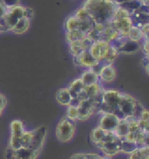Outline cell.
Wrapping results in <instances>:
<instances>
[{
    "instance_id": "6da1fadb",
    "label": "cell",
    "mask_w": 149,
    "mask_h": 159,
    "mask_svg": "<svg viewBox=\"0 0 149 159\" xmlns=\"http://www.w3.org/2000/svg\"><path fill=\"white\" fill-rule=\"evenodd\" d=\"M83 6L95 24H107L112 21L118 7L114 0H85Z\"/></svg>"
},
{
    "instance_id": "7a4b0ae2",
    "label": "cell",
    "mask_w": 149,
    "mask_h": 159,
    "mask_svg": "<svg viewBox=\"0 0 149 159\" xmlns=\"http://www.w3.org/2000/svg\"><path fill=\"white\" fill-rule=\"evenodd\" d=\"M120 93L121 92L115 89H104L103 93L102 103L98 108V113H114L117 115Z\"/></svg>"
},
{
    "instance_id": "3957f363",
    "label": "cell",
    "mask_w": 149,
    "mask_h": 159,
    "mask_svg": "<svg viewBox=\"0 0 149 159\" xmlns=\"http://www.w3.org/2000/svg\"><path fill=\"white\" fill-rule=\"evenodd\" d=\"M76 130L75 121H72L68 117H62L56 126V137L61 143H68L73 139Z\"/></svg>"
},
{
    "instance_id": "277c9868",
    "label": "cell",
    "mask_w": 149,
    "mask_h": 159,
    "mask_svg": "<svg viewBox=\"0 0 149 159\" xmlns=\"http://www.w3.org/2000/svg\"><path fill=\"white\" fill-rule=\"evenodd\" d=\"M24 13H25L24 5H16L7 9V12L4 17V19H1L7 32H12L16 24L18 23L19 19L24 17Z\"/></svg>"
},
{
    "instance_id": "5b68a950",
    "label": "cell",
    "mask_w": 149,
    "mask_h": 159,
    "mask_svg": "<svg viewBox=\"0 0 149 159\" xmlns=\"http://www.w3.org/2000/svg\"><path fill=\"white\" fill-rule=\"evenodd\" d=\"M136 99L127 93H120V98L118 105L117 116L119 118L132 116Z\"/></svg>"
},
{
    "instance_id": "8992f818",
    "label": "cell",
    "mask_w": 149,
    "mask_h": 159,
    "mask_svg": "<svg viewBox=\"0 0 149 159\" xmlns=\"http://www.w3.org/2000/svg\"><path fill=\"white\" fill-rule=\"evenodd\" d=\"M41 150L33 147H22L18 150L7 148L5 150L6 159H37Z\"/></svg>"
},
{
    "instance_id": "52a82bcc",
    "label": "cell",
    "mask_w": 149,
    "mask_h": 159,
    "mask_svg": "<svg viewBox=\"0 0 149 159\" xmlns=\"http://www.w3.org/2000/svg\"><path fill=\"white\" fill-rule=\"evenodd\" d=\"M120 118L114 113H103L98 122V126L107 132H114Z\"/></svg>"
},
{
    "instance_id": "ba28073f",
    "label": "cell",
    "mask_w": 149,
    "mask_h": 159,
    "mask_svg": "<svg viewBox=\"0 0 149 159\" xmlns=\"http://www.w3.org/2000/svg\"><path fill=\"white\" fill-rule=\"evenodd\" d=\"M79 121H86L89 117L98 111V105L91 99H87L80 102L77 104Z\"/></svg>"
},
{
    "instance_id": "9c48e42d",
    "label": "cell",
    "mask_w": 149,
    "mask_h": 159,
    "mask_svg": "<svg viewBox=\"0 0 149 159\" xmlns=\"http://www.w3.org/2000/svg\"><path fill=\"white\" fill-rule=\"evenodd\" d=\"M120 143H121V139L117 138L112 142L99 143V144L97 145V147L100 149L103 156H107V157H112L118 153H120Z\"/></svg>"
},
{
    "instance_id": "30bf717a",
    "label": "cell",
    "mask_w": 149,
    "mask_h": 159,
    "mask_svg": "<svg viewBox=\"0 0 149 159\" xmlns=\"http://www.w3.org/2000/svg\"><path fill=\"white\" fill-rule=\"evenodd\" d=\"M74 62L75 65L84 66L86 68H90L91 66L96 65L99 62L97 59H95L89 50H84L77 56H74Z\"/></svg>"
},
{
    "instance_id": "8fae6325",
    "label": "cell",
    "mask_w": 149,
    "mask_h": 159,
    "mask_svg": "<svg viewBox=\"0 0 149 159\" xmlns=\"http://www.w3.org/2000/svg\"><path fill=\"white\" fill-rule=\"evenodd\" d=\"M33 139L32 146L34 149H37L39 150H41L45 141L47 138V129L44 126H41L33 129Z\"/></svg>"
},
{
    "instance_id": "7c38bea8",
    "label": "cell",
    "mask_w": 149,
    "mask_h": 159,
    "mask_svg": "<svg viewBox=\"0 0 149 159\" xmlns=\"http://www.w3.org/2000/svg\"><path fill=\"white\" fill-rule=\"evenodd\" d=\"M112 22H113V25H114L115 28L117 29V31L119 33V36H123V37L127 36V33L130 31L131 27L133 25L131 17L112 20Z\"/></svg>"
},
{
    "instance_id": "4fadbf2b",
    "label": "cell",
    "mask_w": 149,
    "mask_h": 159,
    "mask_svg": "<svg viewBox=\"0 0 149 159\" xmlns=\"http://www.w3.org/2000/svg\"><path fill=\"white\" fill-rule=\"evenodd\" d=\"M116 76L117 72L115 66L112 63H109L103 66L102 70L99 75V80L105 83H110L116 79Z\"/></svg>"
},
{
    "instance_id": "5bb4252c",
    "label": "cell",
    "mask_w": 149,
    "mask_h": 159,
    "mask_svg": "<svg viewBox=\"0 0 149 159\" xmlns=\"http://www.w3.org/2000/svg\"><path fill=\"white\" fill-rule=\"evenodd\" d=\"M56 101L60 105L64 106V107H68L72 103L73 98H72L68 88H63V89H60L57 90Z\"/></svg>"
},
{
    "instance_id": "9a60e30c",
    "label": "cell",
    "mask_w": 149,
    "mask_h": 159,
    "mask_svg": "<svg viewBox=\"0 0 149 159\" xmlns=\"http://www.w3.org/2000/svg\"><path fill=\"white\" fill-rule=\"evenodd\" d=\"M130 132V129H129V123L128 121L126 119V117L125 118H120L119 122L117 126L116 130L114 131V133L116 134V136L120 138V139H125L126 136L128 135V133Z\"/></svg>"
},
{
    "instance_id": "2e32d148",
    "label": "cell",
    "mask_w": 149,
    "mask_h": 159,
    "mask_svg": "<svg viewBox=\"0 0 149 159\" xmlns=\"http://www.w3.org/2000/svg\"><path fill=\"white\" fill-rule=\"evenodd\" d=\"M84 84L81 78H75L74 80H72L69 85L68 89L70 90V93L72 96V98L75 99L81 91H83L84 89Z\"/></svg>"
},
{
    "instance_id": "e0dca14e",
    "label": "cell",
    "mask_w": 149,
    "mask_h": 159,
    "mask_svg": "<svg viewBox=\"0 0 149 159\" xmlns=\"http://www.w3.org/2000/svg\"><path fill=\"white\" fill-rule=\"evenodd\" d=\"M83 82H84V86H89V85L95 84L99 82V77L98 75H97L94 72L90 70L89 68H87L86 70L84 71V73L82 74L81 77H80Z\"/></svg>"
},
{
    "instance_id": "ac0fdd59",
    "label": "cell",
    "mask_w": 149,
    "mask_h": 159,
    "mask_svg": "<svg viewBox=\"0 0 149 159\" xmlns=\"http://www.w3.org/2000/svg\"><path fill=\"white\" fill-rule=\"evenodd\" d=\"M139 149V145L135 141L126 140L122 139L120 143V153H124L126 155H130L133 151Z\"/></svg>"
},
{
    "instance_id": "d6986e66",
    "label": "cell",
    "mask_w": 149,
    "mask_h": 159,
    "mask_svg": "<svg viewBox=\"0 0 149 159\" xmlns=\"http://www.w3.org/2000/svg\"><path fill=\"white\" fill-rule=\"evenodd\" d=\"M30 24H31V19H27L26 17L21 18L18 21V23L16 24V25L14 26L12 33L15 34H23V33H26L29 30Z\"/></svg>"
},
{
    "instance_id": "ffe728a7",
    "label": "cell",
    "mask_w": 149,
    "mask_h": 159,
    "mask_svg": "<svg viewBox=\"0 0 149 159\" xmlns=\"http://www.w3.org/2000/svg\"><path fill=\"white\" fill-rule=\"evenodd\" d=\"M103 88L102 87V85L100 83V81L98 82V83H95V84L92 85H89V86H85L84 87V91L87 94L89 99H92L97 96L99 93H101L103 90Z\"/></svg>"
},
{
    "instance_id": "44dd1931",
    "label": "cell",
    "mask_w": 149,
    "mask_h": 159,
    "mask_svg": "<svg viewBox=\"0 0 149 159\" xmlns=\"http://www.w3.org/2000/svg\"><path fill=\"white\" fill-rule=\"evenodd\" d=\"M65 36L66 41L68 42V44H70V43L74 42V41L84 39V38L87 36V34L80 30H74V31H70V32H66Z\"/></svg>"
},
{
    "instance_id": "7402d4cb",
    "label": "cell",
    "mask_w": 149,
    "mask_h": 159,
    "mask_svg": "<svg viewBox=\"0 0 149 159\" xmlns=\"http://www.w3.org/2000/svg\"><path fill=\"white\" fill-rule=\"evenodd\" d=\"M128 39H130L132 41H134V42H140L141 39H143L144 38V33L142 32V30L138 26L135 25H132L131 27L130 31L127 33V36Z\"/></svg>"
},
{
    "instance_id": "603a6c76",
    "label": "cell",
    "mask_w": 149,
    "mask_h": 159,
    "mask_svg": "<svg viewBox=\"0 0 149 159\" xmlns=\"http://www.w3.org/2000/svg\"><path fill=\"white\" fill-rule=\"evenodd\" d=\"M80 24H81V20L76 19L74 15H71V16H69L65 19L64 28H65L66 32H70V31H74V30H79Z\"/></svg>"
},
{
    "instance_id": "cb8c5ba5",
    "label": "cell",
    "mask_w": 149,
    "mask_h": 159,
    "mask_svg": "<svg viewBox=\"0 0 149 159\" xmlns=\"http://www.w3.org/2000/svg\"><path fill=\"white\" fill-rule=\"evenodd\" d=\"M105 133H106V131L102 129L99 126L96 127L90 132V140H91V142L93 143L94 144L97 146L98 143H100L102 142Z\"/></svg>"
},
{
    "instance_id": "d4e9b609",
    "label": "cell",
    "mask_w": 149,
    "mask_h": 159,
    "mask_svg": "<svg viewBox=\"0 0 149 159\" xmlns=\"http://www.w3.org/2000/svg\"><path fill=\"white\" fill-rule=\"evenodd\" d=\"M11 135L16 136H20L25 130L24 123L20 120H13L10 123Z\"/></svg>"
},
{
    "instance_id": "484cf974",
    "label": "cell",
    "mask_w": 149,
    "mask_h": 159,
    "mask_svg": "<svg viewBox=\"0 0 149 159\" xmlns=\"http://www.w3.org/2000/svg\"><path fill=\"white\" fill-rule=\"evenodd\" d=\"M139 49V42H134L132 41L130 39H126V43L124 44V46L120 48V50L118 52H124V53H133L135 52L138 51Z\"/></svg>"
},
{
    "instance_id": "4316f807",
    "label": "cell",
    "mask_w": 149,
    "mask_h": 159,
    "mask_svg": "<svg viewBox=\"0 0 149 159\" xmlns=\"http://www.w3.org/2000/svg\"><path fill=\"white\" fill-rule=\"evenodd\" d=\"M20 139V144L22 147H31L33 143V130H24Z\"/></svg>"
},
{
    "instance_id": "83f0119b",
    "label": "cell",
    "mask_w": 149,
    "mask_h": 159,
    "mask_svg": "<svg viewBox=\"0 0 149 159\" xmlns=\"http://www.w3.org/2000/svg\"><path fill=\"white\" fill-rule=\"evenodd\" d=\"M66 117H68L69 119L72 120V121H77L79 118V114H78V108L77 106L70 104L67 107V110H66Z\"/></svg>"
},
{
    "instance_id": "f1b7e54d",
    "label": "cell",
    "mask_w": 149,
    "mask_h": 159,
    "mask_svg": "<svg viewBox=\"0 0 149 159\" xmlns=\"http://www.w3.org/2000/svg\"><path fill=\"white\" fill-rule=\"evenodd\" d=\"M83 40V39H82ZM82 40H78V41H74V42L70 43L69 47H70V53L74 56H77L80 54L82 52L84 51V47L82 45Z\"/></svg>"
},
{
    "instance_id": "f546056e",
    "label": "cell",
    "mask_w": 149,
    "mask_h": 159,
    "mask_svg": "<svg viewBox=\"0 0 149 159\" xmlns=\"http://www.w3.org/2000/svg\"><path fill=\"white\" fill-rule=\"evenodd\" d=\"M73 15H74L76 19H78L79 20H81V21L91 19L90 16L89 14V12L87 11V10L85 9L84 6H82V7H80L78 9L75 10Z\"/></svg>"
},
{
    "instance_id": "4dcf8cb0",
    "label": "cell",
    "mask_w": 149,
    "mask_h": 159,
    "mask_svg": "<svg viewBox=\"0 0 149 159\" xmlns=\"http://www.w3.org/2000/svg\"><path fill=\"white\" fill-rule=\"evenodd\" d=\"M20 136H16L11 135L9 137V141H8V147L7 148H10L12 150H18L19 148H21L20 139H19Z\"/></svg>"
},
{
    "instance_id": "1f68e13d",
    "label": "cell",
    "mask_w": 149,
    "mask_h": 159,
    "mask_svg": "<svg viewBox=\"0 0 149 159\" xmlns=\"http://www.w3.org/2000/svg\"><path fill=\"white\" fill-rule=\"evenodd\" d=\"M144 105L142 104V103L140 102L139 100H137L136 99V102H135V105H134V110H133V116H132L136 118L137 120H139L141 116V114L142 112L144 111L145 109Z\"/></svg>"
},
{
    "instance_id": "d6a6232c",
    "label": "cell",
    "mask_w": 149,
    "mask_h": 159,
    "mask_svg": "<svg viewBox=\"0 0 149 159\" xmlns=\"http://www.w3.org/2000/svg\"><path fill=\"white\" fill-rule=\"evenodd\" d=\"M7 105V99L5 94L0 93V116H2V114L5 110V107Z\"/></svg>"
},
{
    "instance_id": "836d02e7",
    "label": "cell",
    "mask_w": 149,
    "mask_h": 159,
    "mask_svg": "<svg viewBox=\"0 0 149 159\" xmlns=\"http://www.w3.org/2000/svg\"><path fill=\"white\" fill-rule=\"evenodd\" d=\"M2 3L7 8H11V7L20 5V0H2Z\"/></svg>"
},
{
    "instance_id": "e575fe53",
    "label": "cell",
    "mask_w": 149,
    "mask_h": 159,
    "mask_svg": "<svg viewBox=\"0 0 149 159\" xmlns=\"http://www.w3.org/2000/svg\"><path fill=\"white\" fill-rule=\"evenodd\" d=\"M34 16V11L33 8L28 7V6H25V13H24V17L27 18L29 19H32Z\"/></svg>"
},
{
    "instance_id": "d590c367",
    "label": "cell",
    "mask_w": 149,
    "mask_h": 159,
    "mask_svg": "<svg viewBox=\"0 0 149 159\" xmlns=\"http://www.w3.org/2000/svg\"><path fill=\"white\" fill-rule=\"evenodd\" d=\"M85 159H102L103 156L97 153H85Z\"/></svg>"
},
{
    "instance_id": "8d00e7d4",
    "label": "cell",
    "mask_w": 149,
    "mask_h": 159,
    "mask_svg": "<svg viewBox=\"0 0 149 159\" xmlns=\"http://www.w3.org/2000/svg\"><path fill=\"white\" fill-rule=\"evenodd\" d=\"M7 7L3 3H0V19H4V17L7 12Z\"/></svg>"
},
{
    "instance_id": "74e56055",
    "label": "cell",
    "mask_w": 149,
    "mask_h": 159,
    "mask_svg": "<svg viewBox=\"0 0 149 159\" xmlns=\"http://www.w3.org/2000/svg\"><path fill=\"white\" fill-rule=\"evenodd\" d=\"M140 120H143L145 122H149V110L148 109H147V108H145L144 111L142 112L141 114V116L140 118ZM139 119V120H140Z\"/></svg>"
},
{
    "instance_id": "f35d334b",
    "label": "cell",
    "mask_w": 149,
    "mask_h": 159,
    "mask_svg": "<svg viewBox=\"0 0 149 159\" xmlns=\"http://www.w3.org/2000/svg\"><path fill=\"white\" fill-rule=\"evenodd\" d=\"M70 159H85V156H84V153H76L71 156Z\"/></svg>"
},
{
    "instance_id": "ab89813d",
    "label": "cell",
    "mask_w": 149,
    "mask_h": 159,
    "mask_svg": "<svg viewBox=\"0 0 149 159\" xmlns=\"http://www.w3.org/2000/svg\"><path fill=\"white\" fill-rule=\"evenodd\" d=\"M5 32H7V31H6V29H5V25L2 23L1 19H0V34H1V33H5Z\"/></svg>"
},
{
    "instance_id": "60d3db41",
    "label": "cell",
    "mask_w": 149,
    "mask_h": 159,
    "mask_svg": "<svg viewBox=\"0 0 149 159\" xmlns=\"http://www.w3.org/2000/svg\"><path fill=\"white\" fill-rule=\"evenodd\" d=\"M145 70H146V73L149 75V63L145 66Z\"/></svg>"
},
{
    "instance_id": "b9f144b4",
    "label": "cell",
    "mask_w": 149,
    "mask_h": 159,
    "mask_svg": "<svg viewBox=\"0 0 149 159\" xmlns=\"http://www.w3.org/2000/svg\"><path fill=\"white\" fill-rule=\"evenodd\" d=\"M145 132L147 133V134H148L149 135V122L147 123V128H146V129H145Z\"/></svg>"
},
{
    "instance_id": "7bdbcfd3",
    "label": "cell",
    "mask_w": 149,
    "mask_h": 159,
    "mask_svg": "<svg viewBox=\"0 0 149 159\" xmlns=\"http://www.w3.org/2000/svg\"><path fill=\"white\" fill-rule=\"evenodd\" d=\"M102 159H112V157H107V156H103Z\"/></svg>"
},
{
    "instance_id": "ee69618b",
    "label": "cell",
    "mask_w": 149,
    "mask_h": 159,
    "mask_svg": "<svg viewBox=\"0 0 149 159\" xmlns=\"http://www.w3.org/2000/svg\"><path fill=\"white\" fill-rule=\"evenodd\" d=\"M0 3H2V0H0Z\"/></svg>"
}]
</instances>
